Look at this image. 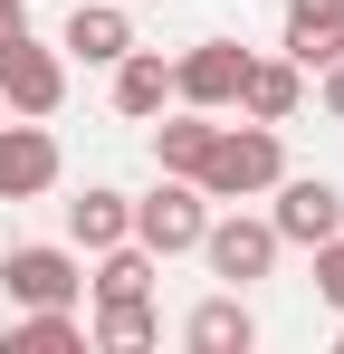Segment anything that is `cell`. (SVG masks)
<instances>
[{
    "instance_id": "cell-1",
    "label": "cell",
    "mask_w": 344,
    "mask_h": 354,
    "mask_svg": "<svg viewBox=\"0 0 344 354\" xmlns=\"http://www.w3.org/2000/svg\"><path fill=\"white\" fill-rule=\"evenodd\" d=\"M278 173H287V144H278V124H220L191 182H201L211 201H258V192H268Z\"/></svg>"
},
{
    "instance_id": "cell-2",
    "label": "cell",
    "mask_w": 344,
    "mask_h": 354,
    "mask_svg": "<svg viewBox=\"0 0 344 354\" xmlns=\"http://www.w3.org/2000/svg\"><path fill=\"white\" fill-rule=\"evenodd\" d=\"M201 230H211V192H201V182H182V173H163L144 201H134V239H144L153 259L201 249Z\"/></svg>"
},
{
    "instance_id": "cell-3",
    "label": "cell",
    "mask_w": 344,
    "mask_h": 354,
    "mask_svg": "<svg viewBox=\"0 0 344 354\" xmlns=\"http://www.w3.org/2000/svg\"><path fill=\"white\" fill-rule=\"evenodd\" d=\"M0 96H10V115L48 124L57 106H67V48H39L29 29H10V39H0Z\"/></svg>"
},
{
    "instance_id": "cell-4",
    "label": "cell",
    "mask_w": 344,
    "mask_h": 354,
    "mask_svg": "<svg viewBox=\"0 0 344 354\" xmlns=\"http://www.w3.org/2000/svg\"><path fill=\"white\" fill-rule=\"evenodd\" d=\"M0 288H10V306H77L86 268H77V249H57V239H19V249L0 259Z\"/></svg>"
},
{
    "instance_id": "cell-5",
    "label": "cell",
    "mask_w": 344,
    "mask_h": 354,
    "mask_svg": "<svg viewBox=\"0 0 344 354\" xmlns=\"http://www.w3.org/2000/svg\"><path fill=\"white\" fill-rule=\"evenodd\" d=\"M239 77H249V48H239V39H201V48L172 58V106L229 115V106H239Z\"/></svg>"
},
{
    "instance_id": "cell-6",
    "label": "cell",
    "mask_w": 344,
    "mask_h": 354,
    "mask_svg": "<svg viewBox=\"0 0 344 354\" xmlns=\"http://www.w3.org/2000/svg\"><path fill=\"white\" fill-rule=\"evenodd\" d=\"M278 192V211H268V230H278V249H316V239H335L344 230V192L335 182H316V173H296V182H268Z\"/></svg>"
},
{
    "instance_id": "cell-7",
    "label": "cell",
    "mask_w": 344,
    "mask_h": 354,
    "mask_svg": "<svg viewBox=\"0 0 344 354\" xmlns=\"http://www.w3.org/2000/svg\"><path fill=\"white\" fill-rule=\"evenodd\" d=\"M201 259H211V278H220V288H258V278L278 268V230L229 211V221H211V230H201Z\"/></svg>"
},
{
    "instance_id": "cell-8",
    "label": "cell",
    "mask_w": 344,
    "mask_h": 354,
    "mask_svg": "<svg viewBox=\"0 0 344 354\" xmlns=\"http://www.w3.org/2000/svg\"><path fill=\"white\" fill-rule=\"evenodd\" d=\"M57 182V134L39 115H10L0 124V201H39Z\"/></svg>"
},
{
    "instance_id": "cell-9",
    "label": "cell",
    "mask_w": 344,
    "mask_h": 354,
    "mask_svg": "<svg viewBox=\"0 0 344 354\" xmlns=\"http://www.w3.org/2000/svg\"><path fill=\"white\" fill-rule=\"evenodd\" d=\"M182 345H191V354H249V345H258V316H249V297H239V288L201 297V306L182 316Z\"/></svg>"
},
{
    "instance_id": "cell-10",
    "label": "cell",
    "mask_w": 344,
    "mask_h": 354,
    "mask_svg": "<svg viewBox=\"0 0 344 354\" xmlns=\"http://www.w3.org/2000/svg\"><path fill=\"white\" fill-rule=\"evenodd\" d=\"M163 106H172V58H163V48H124V58H115V115L153 124Z\"/></svg>"
},
{
    "instance_id": "cell-11",
    "label": "cell",
    "mask_w": 344,
    "mask_h": 354,
    "mask_svg": "<svg viewBox=\"0 0 344 354\" xmlns=\"http://www.w3.org/2000/svg\"><path fill=\"white\" fill-rule=\"evenodd\" d=\"M306 106V67L296 58H249V77H239V115L249 124H287Z\"/></svg>"
},
{
    "instance_id": "cell-12",
    "label": "cell",
    "mask_w": 344,
    "mask_h": 354,
    "mask_svg": "<svg viewBox=\"0 0 344 354\" xmlns=\"http://www.w3.org/2000/svg\"><path fill=\"white\" fill-rule=\"evenodd\" d=\"M67 58H86V67H115L124 48H134V19L115 10V0H77V19H67V39H57Z\"/></svg>"
},
{
    "instance_id": "cell-13",
    "label": "cell",
    "mask_w": 344,
    "mask_h": 354,
    "mask_svg": "<svg viewBox=\"0 0 344 354\" xmlns=\"http://www.w3.org/2000/svg\"><path fill=\"white\" fill-rule=\"evenodd\" d=\"M115 239H134V201L106 192V182H96V192H77V201H67V249H86V259H96V249H115Z\"/></svg>"
},
{
    "instance_id": "cell-14",
    "label": "cell",
    "mask_w": 344,
    "mask_h": 354,
    "mask_svg": "<svg viewBox=\"0 0 344 354\" xmlns=\"http://www.w3.org/2000/svg\"><path fill=\"white\" fill-rule=\"evenodd\" d=\"M211 134H220V124L201 115V106H182V115H172V124H153V163H163V173H182V182H191V173H201V153H211Z\"/></svg>"
},
{
    "instance_id": "cell-15",
    "label": "cell",
    "mask_w": 344,
    "mask_h": 354,
    "mask_svg": "<svg viewBox=\"0 0 344 354\" xmlns=\"http://www.w3.org/2000/svg\"><path fill=\"white\" fill-rule=\"evenodd\" d=\"M115 297H153V249H144V239L96 249V306H115Z\"/></svg>"
},
{
    "instance_id": "cell-16",
    "label": "cell",
    "mask_w": 344,
    "mask_h": 354,
    "mask_svg": "<svg viewBox=\"0 0 344 354\" xmlns=\"http://www.w3.org/2000/svg\"><path fill=\"white\" fill-rule=\"evenodd\" d=\"M10 354H86V326H77L67 306H29V316L10 326Z\"/></svg>"
},
{
    "instance_id": "cell-17",
    "label": "cell",
    "mask_w": 344,
    "mask_h": 354,
    "mask_svg": "<svg viewBox=\"0 0 344 354\" xmlns=\"http://www.w3.org/2000/svg\"><path fill=\"white\" fill-rule=\"evenodd\" d=\"M153 335H163V326H153V297H115V306H96V345H106V354H144Z\"/></svg>"
},
{
    "instance_id": "cell-18",
    "label": "cell",
    "mask_w": 344,
    "mask_h": 354,
    "mask_svg": "<svg viewBox=\"0 0 344 354\" xmlns=\"http://www.w3.org/2000/svg\"><path fill=\"white\" fill-rule=\"evenodd\" d=\"M287 58L306 67V77H316V67H335V58H344V19H335V10H306V19H287Z\"/></svg>"
},
{
    "instance_id": "cell-19",
    "label": "cell",
    "mask_w": 344,
    "mask_h": 354,
    "mask_svg": "<svg viewBox=\"0 0 344 354\" xmlns=\"http://www.w3.org/2000/svg\"><path fill=\"white\" fill-rule=\"evenodd\" d=\"M316 297L344 316V230H335V239H316Z\"/></svg>"
},
{
    "instance_id": "cell-20",
    "label": "cell",
    "mask_w": 344,
    "mask_h": 354,
    "mask_svg": "<svg viewBox=\"0 0 344 354\" xmlns=\"http://www.w3.org/2000/svg\"><path fill=\"white\" fill-rule=\"evenodd\" d=\"M316 77H325V115H344V58H335V67H316Z\"/></svg>"
},
{
    "instance_id": "cell-21",
    "label": "cell",
    "mask_w": 344,
    "mask_h": 354,
    "mask_svg": "<svg viewBox=\"0 0 344 354\" xmlns=\"http://www.w3.org/2000/svg\"><path fill=\"white\" fill-rule=\"evenodd\" d=\"M10 29H29V0H0V39H10Z\"/></svg>"
},
{
    "instance_id": "cell-22",
    "label": "cell",
    "mask_w": 344,
    "mask_h": 354,
    "mask_svg": "<svg viewBox=\"0 0 344 354\" xmlns=\"http://www.w3.org/2000/svg\"><path fill=\"white\" fill-rule=\"evenodd\" d=\"M306 10H335V19H344V0H287V19H306Z\"/></svg>"
}]
</instances>
